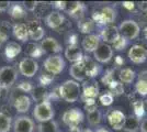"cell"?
<instances>
[{
    "label": "cell",
    "mask_w": 147,
    "mask_h": 132,
    "mask_svg": "<svg viewBox=\"0 0 147 132\" xmlns=\"http://www.w3.org/2000/svg\"><path fill=\"white\" fill-rule=\"evenodd\" d=\"M47 96V91H46V89L43 87V86H38V87L34 88L33 90H32V97H33V99L35 101H44L45 99V97Z\"/></svg>",
    "instance_id": "cell-31"
},
{
    "label": "cell",
    "mask_w": 147,
    "mask_h": 132,
    "mask_svg": "<svg viewBox=\"0 0 147 132\" xmlns=\"http://www.w3.org/2000/svg\"><path fill=\"white\" fill-rule=\"evenodd\" d=\"M21 49H22L21 45L17 42H9L7 44L6 50H5V54H6L7 58L13 60L14 57H17L21 53Z\"/></svg>",
    "instance_id": "cell-26"
},
{
    "label": "cell",
    "mask_w": 147,
    "mask_h": 132,
    "mask_svg": "<svg viewBox=\"0 0 147 132\" xmlns=\"http://www.w3.org/2000/svg\"><path fill=\"white\" fill-rule=\"evenodd\" d=\"M101 38L105 43H115L119 39L121 38L120 32H119V28L115 25H107L104 28L102 32H101Z\"/></svg>",
    "instance_id": "cell-13"
},
{
    "label": "cell",
    "mask_w": 147,
    "mask_h": 132,
    "mask_svg": "<svg viewBox=\"0 0 147 132\" xmlns=\"http://www.w3.org/2000/svg\"><path fill=\"white\" fill-rule=\"evenodd\" d=\"M8 11L13 19H21L25 16V10L22 8L21 5H18V3L11 5Z\"/></svg>",
    "instance_id": "cell-28"
},
{
    "label": "cell",
    "mask_w": 147,
    "mask_h": 132,
    "mask_svg": "<svg viewBox=\"0 0 147 132\" xmlns=\"http://www.w3.org/2000/svg\"><path fill=\"white\" fill-rule=\"evenodd\" d=\"M52 79H53V77H52L51 75L43 74V75L41 76V84H42V86H44V85H49V83L52 82Z\"/></svg>",
    "instance_id": "cell-40"
},
{
    "label": "cell",
    "mask_w": 147,
    "mask_h": 132,
    "mask_svg": "<svg viewBox=\"0 0 147 132\" xmlns=\"http://www.w3.org/2000/svg\"><path fill=\"white\" fill-rule=\"evenodd\" d=\"M31 98L26 95H20L16 98L14 100V108L16 110L20 113H25L28 112V110L31 107Z\"/></svg>",
    "instance_id": "cell-20"
},
{
    "label": "cell",
    "mask_w": 147,
    "mask_h": 132,
    "mask_svg": "<svg viewBox=\"0 0 147 132\" xmlns=\"http://www.w3.org/2000/svg\"><path fill=\"white\" fill-rule=\"evenodd\" d=\"M33 116L40 123L46 122V121H49V120L53 119L54 109H53L49 101L44 100L35 106L34 110H33Z\"/></svg>",
    "instance_id": "cell-2"
},
{
    "label": "cell",
    "mask_w": 147,
    "mask_h": 132,
    "mask_svg": "<svg viewBox=\"0 0 147 132\" xmlns=\"http://www.w3.org/2000/svg\"><path fill=\"white\" fill-rule=\"evenodd\" d=\"M96 132H109V131H108L107 129H104V128H99V129Z\"/></svg>",
    "instance_id": "cell-46"
},
{
    "label": "cell",
    "mask_w": 147,
    "mask_h": 132,
    "mask_svg": "<svg viewBox=\"0 0 147 132\" xmlns=\"http://www.w3.org/2000/svg\"><path fill=\"white\" fill-rule=\"evenodd\" d=\"M82 120H84V113L81 112L78 108L68 109L63 114L64 123L67 125L69 129H71V130H78L77 128L79 126V123L82 122Z\"/></svg>",
    "instance_id": "cell-5"
},
{
    "label": "cell",
    "mask_w": 147,
    "mask_h": 132,
    "mask_svg": "<svg viewBox=\"0 0 147 132\" xmlns=\"http://www.w3.org/2000/svg\"><path fill=\"white\" fill-rule=\"evenodd\" d=\"M37 6V2L35 1H28V2H24V7L26 10H29V11H33Z\"/></svg>",
    "instance_id": "cell-41"
},
{
    "label": "cell",
    "mask_w": 147,
    "mask_h": 132,
    "mask_svg": "<svg viewBox=\"0 0 147 132\" xmlns=\"http://www.w3.org/2000/svg\"><path fill=\"white\" fill-rule=\"evenodd\" d=\"M119 76H120V79L122 83L131 84L135 78V72L131 68H122L120 70Z\"/></svg>",
    "instance_id": "cell-27"
},
{
    "label": "cell",
    "mask_w": 147,
    "mask_h": 132,
    "mask_svg": "<svg viewBox=\"0 0 147 132\" xmlns=\"http://www.w3.org/2000/svg\"><path fill=\"white\" fill-rule=\"evenodd\" d=\"M38 132H58V126L54 120L42 122L38 126Z\"/></svg>",
    "instance_id": "cell-29"
},
{
    "label": "cell",
    "mask_w": 147,
    "mask_h": 132,
    "mask_svg": "<svg viewBox=\"0 0 147 132\" xmlns=\"http://www.w3.org/2000/svg\"><path fill=\"white\" fill-rule=\"evenodd\" d=\"M13 35L14 38L21 41V42H26L29 37V30H28V26L24 23H17V24L13 25Z\"/></svg>",
    "instance_id": "cell-22"
},
{
    "label": "cell",
    "mask_w": 147,
    "mask_h": 132,
    "mask_svg": "<svg viewBox=\"0 0 147 132\" xmlns=\"http://www.w3.org/2000/svg\"><path fill=\"white\" fill-rule=\"evenodd\" d=\"M65 57L69 62L78 63L80 61H82L84 55H82V52H81V50H80L79 46L77 44H70L65 50Z\"/></svg>",
    "instance_id": "cell-16"
},
{
    "label": "cell",
    "mask_w": 147,
    "mask_h": 132,
    "mask_svg": "<svg viewBox=\"0 0 147 132\" xmlns=\"http://www.w3.org/2000/svg\"><path fill=\"white\" fill-rule=\"evenodd\" d=\"M11 129V118L5 112H0V132H9Z\"/></svg>",
    "instance_id": "cell-30"
},
{
    "label": "cell",
    "mask_w": 147,
    "mask_h": 132,
    "mask_svg": "<svg viewBox=\"0 0 147 132\" xmlns=\"http://www.w3.org/2000/svg\"><path fill=\"white\" fill-rule=\"evenodd\" d=\"M100 101L103 106H110L113 102V96L110 93H105V94L100 96Z\"/></svg>",
    "instance_id": "cell-37"
},
{
    "label": "cell",
    "mask_w": 147,
    "mask_h": 132,
    "mask_svg": "<svg viewBox=\"0 0 147 132\" xmlns=\"http://www.w3.org/2000/svg\"><path fill=\"white\" fill-rule=\"evenodd\" d=\"M13 129L14 132H33L34 121L28 116H20L14 121Z\"/></svg>",
    "instance_id": "cell-11"
},
{
    "label": "cell",
    "mask_w": 147,
    "mask_h": 132,
    "mask_svg": "<svg viewBox=\"0 0 147 132\" xmlns=\"http://www.w3.org/2000/svg\"><path fill=\"white\" fill-rule=\"evenodd\" d=\"M133 108H134L135 116H136L138 119L144 116V113H145V106H144V102H143V101L136 100L134 104H133Z\"/></svg>",
    "instance_id": "cell-36"
},
{
    "label": "cell",
    "mask_w": 147,
    "mask_h": 132,
    "mask_svg": "<svg viewBox=\"0 0 147 132\" xmlns=\"http://www.w3.org/2000/svg\"><path fill=\"white\" fill-rule=\"evenodd\" d=\"M19 88L22 89L24 93H28V91H32L33 90V87L31 85V83H26V82H22L20 85H19Z\"/></svg>",
    "instance_id": "cell-39"
},
{
    "label": "cell",
    "mask_w": 147,
    "mask_h": 132,
    "mask_svg": "<svg viewBox=\"0 0 147 132\" xmlns=\"http://www.w3.org/2000/svg\"><path fill=\"white\" fill-rule=\"evenodd\" d=\"M69 74H70V76L73 77L74 79H76V81H78V82H84L87 78L84 62L80 61L78 63H75L73 66H70Z\"/></svg>",
    "instance_id": "cell-19"
},
{
    "label": "cell",
    "mask_w": 147,
    "mask_h": 132,
    "mask_svg": "<svg viewBox=\"0 0 147 132\" xmlns=\"http://www.w3.org/2000/svg\"><path fill=\"white\" fill-rule=\"evenodd\" d=\"M99 95L98 83L96 82H85L82 96L85 99H94Z\"/></svg>",
    "instance_id": "cell-21"
},
{
    "label": "cell",
    "mask_w": 147,
    "mask_h": 132,
    "mask_svg": "<svg viewBox=\"0 0 147 132\" xmlns=\"http://www.w3.org/2000/svg\"><path fill=\"white\" fill-rule=\"evenodd\" d=\"M126 41L127 40H125L124 38H121L117 40V42L114 43V49L115 50H117V51H121V50H124V47L126 46Z\"/></svg>",
    "instance_id": "cell-38"
},
{
    "label": "cell",
    "mask_w": 147,
    "mask_h": 132,
    "mask_svg": "<svg viewBox=\"0 0 147 132\" xmlns=\"http://www.w3.org/2000/svg\"><path fill=\"white\" fill-rule=\"evenodd\" d=\"M40 46L44 53H59L61 51V45L55 38L44 39Z\"/></svg>",
    "instance_id": "cell-17"
},
{
    "label": "cell",
    "mask_w": 147,
    "mask_h": 132,
    "mask_svg": "<svg viewBox=\"0 0 147 132\" xmlns=\"http://www.w3.org/2000/svg\"><path fill=\"white\" fill-rule=\"evenodd\" d=\"M144 106H145V108H146V110H147V99L145 100V104H144Z\"/></svg>",
    "instance_id": "cell-49"
},
{
    "label": "cell",
    "mask_w": 147,
    "mask_h": 132,
    "mask_svg": "<svg viewBox=\"0 0 147 132\" xmlns=\"http://www.w3.org/2000/svg\"><path fill=\"white\" fill-rule=\"evenodd\" d=\"M135 89L141 96H146L147 95V79L140 78L136 84H135Z\"/></svg>",
    "instance_id": "cell-35"
},
{
    "label": "cell",
    "mask_w": 147,
    "mask_h": 132,
    "mask_svg": "<svg viewBox=\"0 0 147 132\" xmlns=\"http://www.w3.org/2000/svg\"><path fill=\"white\" fill-rule=\"evenodd\" d=\"M11 6V2L9 1H0V11H7Z\"/></svg>",
    "instance_id": "cell-42"
},
{
    "label": "cell",
    "mask_w": 147,
    "mask_h": 132,
    "mask_svg": "<svg viewBox=\"0 0 147 132\" xmlns=\"http://www.w3.org/2000/svg\"><path fill=\"white\" fill-rule=\"evenodd\" d=\"M108 86H109L110 94L112 96H120V95H122L124 93V87H123V85L120 82L112 81Z\"/></svg>",
    "instance_id": "cell-32"
},
{
    "label": "cell",
    "mask_w": 147,
    "mask_h": 132,
    "mask_svg": "<svg viewBox=\"0 0 147 132\" xmlns=\"http://www.w3.org/2000/svg\"><path fill=\"white\" fill-rule=\"evenodd\" d=\"M26 26H28V30H29V37L33 41H40V40L43 39L45 31H44L43 26L41 25V23L38 21H36V20L29 21Z\"/></svg>",
    "instance_id": "cell-14"
},
{
    "label": "cell",
    "mask_w": 147,
    "mask_h": 132,
    "mask_svg": "<svg viewBox=\"0 0 147 132\" xmlns=\"http://www.w3.org/2000/svg\"><path fill=\"white\" fill-rule=\"evenodd\" d=\"M18 78L17 69L12 66H3L0 68V87L9 88Z\"/></svg>",
    "instance_id": "cell-6"
},
{
    "label": "cell",
    "mask_w": 147,
    "mask_h": 132,
    "mask_svg": "<svg viewBox=\"0 0 147 132\" xmlns=\"http://www.w3.org/2000/svg\"><path fill=\"white\" fill-rule=\"evenodd\" d=\"M82 62L85 64V70H86L87 77H94L99 74V65L94 61L90 60L89 57H84Z\"/></svg>",
    "instance_id": "cell-24"
},
{
    "label": "cell",
    "mask_w": 147,
    "mask_h": 132,
    "mask_svg": "<svg viewBox=\"0 0 147 132\" xmlns=\"http://www.w3.org/2000/svg\"><path fill=\"white\" fill-rule=\"evenodd\" d=\"M123 7H125L129 10H132L134 8V2H123Z\"/></svg>",
    "instance_id": "cell-45"
},
{
    "label": "cell",
    "mask_w": 147,
    "mask_h": 132,
    "mask_svg": "<svg viewBox=\"0 0 147 132\" xmlns=\"http://www.w3.org/2000/svg\"><path fill=\"white\" fill-rule=\"evenodd\" d=\"M64 21H65V18L59 11H52L45 18V22L51 29H58L64 23Z\"/></svg>",
    "instance_id": "cell-18"
},
{
    "label": "cell",
    "mask_w": 147,
    "mask_h": 132,
    "mask_svg": "<svg viewBox=\"0 0 147 132\" xmlns=\"http://www.w3.org/2000/svg\"><path fill=\"white\" fill-rule=\"evenodd\" d=\"M78 28L82 33H90L93 29V21L90 19L80 20L78 22Z\"/></svg>",
    "instance_id": "cell-33"
},
{
    "label": "cell",
    "mask_w": 147,
    "mask_h": 132,
    "mask_svg": "<svg viewBox=\"0 0 147 132\" xmlns=\"http://www.w3.org/2000/svg\"><path fill=\"white\" fill-rule=\"evenodd\" d=\"M93 57L99 63H108L113 57V49L109 44L100 43L98 49L93 52Z\"/></svg>",
    "instance_id": "cell-9"
},
{
    "label": "cell",
    "mask_w": 147,
    "mask_h": 132,
    "mask_svg": "<svg viewBox=\"0 0 147 132\" xmlns=\"http://www.w3.org/2000/svg\"><path fill=\"white\" fill-rule=\"evenodd\" d=\"M117 17L115 10L111 7H104L102 8L101 12H96L93 14V20L94 22H98L100 24H109L110 25Z\"/></svg>",
    "instance_id": "cell-8"
},
{
    "label": "cell",
    "mask_w": 147,
    "mask_h": 132,
    "mask_svg": "<svg viewBox=\"0 0 147 132\" xmlns=\"http://www.w3.org/2000/svg\"><path fill=\"white\" fill-rule=\"evenodd\" d=\"M8 33H5V32H2L0 30V47L2 46V44L6 43L7 40H8Z\"/></svg>",
    "instance_id": "cell-43"
},
{
    "label": "cell",
    "mask_w": 147,
    "mask_h": 132,
    "mask_svg": "<svg viewBox=\"0 0 147 132\" xmlns=\"http://www.w3.org/2000/svg\"><path fill=\"white\" fill-rule=\"evenodd\" d=\"M140 129H141L142 132H147V118L142 121L141 126H140Z\"/></svg>",
    "instance_id": "cell-44"
},
{
    "label": "cell",
    "mask_w": 147,
    "mask_h": 132,
    "mask_svg": "<svg viewBox=\"0 0 147 132\" xmlns=\"http://www.w3.org/2000/svg\"><path fill=\"white\" fill-rule=\"evenodd\" d=\"M80 85L78 82L76 81H66L61 84L58 91H59V96L67 102H75L80 97Z\"/></svg>",
    "instance_id": "cell-1"
},
{
    "label": "cell",
    "mask_w": 147,
    "mask_h": 132,
    "mask_svg": "<svg viewBox=\"0 0 147 132\" xmlns=\"http://www.w3.org/2000/svg\"><path fill=\"white\" fill-rule=\"evenodd\" d=\"M19 70L20 73L25 77H33L38 70V64L34 58L24 57L19 63Z\"/></svg>",
    "instance_id": "cell-7"
},
{
    "label": "cell",
    "mask_w": 147,
    "mask_h": 132,
    "mask_svg": "<svg viewBox=\"0 0 147 132\" xmlns=\"http://www.w3.org/2000/svg\"><path fill=\"white\" fill-rule=\"evenodd\" d=\"M100 45V38L96 34H88L82 39L81 46L87 53H93Z\"/></svg>",
    "instance_id": "cell-15"
},
{
    "label": "cell",
    "mask_w": 147,
    "mask_h": 132,
    "mask_svg": "<svg viewBox=\"0 0 147 132\" xmlns=\"http://www.w3.org/2000/svg\"><path fill=\"white\" fill-rule=\"evenodd\" d=\"M88 121L91 126H97L101 121V112L100 110H94L91 112H88Z\"/></svg>",
    "instance_id": "cell-34"
},
{
    "label": "cell",
    "mask_w": 147,
    "mask_h": 132,
    "mask_svg": "<svg viewBox=\"0 0 147 132\" xmlns=\"http://www.w3.org/2000/svg\"><path fill=\"white\" fill-rule=\"evenodd\" d=\"M78 132H94V131H92V130H89V129H86V130H81V131H78Z\"/></svg>",
    "instance_id": "cell-48"
},
{
    "label": "cell",
    "mask_w": 147,
    "mask_h": 132,
    "mask_svg": "<svg viewBox=\"0 0 147 132\" xmlns=\"http://www.w3.org/2000/svg\"><path fill=\"white\" fill-rule=\"evenodd\" d=\"M1 89H2V88L0 87V98H1Z\"/></svg>",
    "instance_id": "cell-50"
},
{
    "label": "cell",
    "mask_w": 147,
    "mask_h": 132,
    "mask_svg": "<svg viewBox=\"0 0 147 132\" xmlns=\"http://www.w3.org/2000/svg\"><path fill=\"white\" fill-rule=\"evenodd\" d=\"M143 34H144V38L147 40V26L144 29V30H143Z\"/></svg>",
    "instance_id": "cell-47"
},
{
    "label": "cell",
    "mask_w": 147,
    "mask_h": 132,
    "mask_svg": "<svg viewBox=\"0 0 147 132\" xmlns=\"http://www.w3.org/2000/svg\"><path fill=\"white\" fill-rule=\"evenodd\" d=\"M43 66L51 75H58L64 70L66 64L61 55H51L44 61Z\"/></svg>",
    "instance_id": "cell-3"
},
{
    "label": "cell",
    "mask_w": 147,
    "mask_h": 132,
    "mask_svg": "<svg viewBox=\"0 0 147 132\" xmlns=\"http://www.w3.org/2000/svg\"><path fill=\"white\" fill-rule=\"evenodd\" d=\"M125 120H126L125 114L120 110H112L108 114V121L114 130H122Z\"/></svg>",
    "instance_id": "cell-12"
},
{
    "label": "cell",
    "mask_w": 147,
    "mask_h": 132,
    "mask_svg": "<svg viewBox=\"0 0 147 132\" xmlns=\"http://www.w3.org/2000/svg\"><path fill=\"white\" fill-rule=\"evenodd\" d=\"M140 126H141V122L136 116H129L126 117L123 130L126 132H137L140 129Z\"/></svg>",
    "instance_id": "cell-25"
},
{
    "label": "cell",
    "mask_w": 147,
    "mask_h": 132,
    "mask_svg": "<svg viewBox=\"0 0 147 132\" xmlns=\"http://www.w3.org/2000/svg\"><path fill=\"white\" fill-rule=\"evenodd\" d=\"M129 58L134 64H142L147 60V50L138 44L133 45L129 51Z\"/></svg>",
    "instance_id": "cell-10"
},
{
    "label": "cell",
    "mask_w": 147,
    "mask_h": 132,
    "mask_svg": "<svg viewBox=\"0 0 147 132\" xmlns=\"http://www.w3.org/2000/svg\"><path fill=\"white\" fill-rule=\"evenodd\" d=\"M65 11L73 18H80L84 12V5L80 2H66Z\"/></svg>",
    "instance_id": "cell-23"
},
{
    "label": "cell",
    "mask_w": 147,
    "mask_h": 132,
    "mask_svg": "<svg viewBox=\"0 0 147 132\" xmlns=\"http://www.w3.org/2000/svg\"><path fill=\"white\" fill-rule=\"evenodd\" d=\"M140 25L134 20H125L119 26L120 35L125 40H134L140 35Z\"/></svg>",
    "instance_id": "cell-4"
}]
</instances>
